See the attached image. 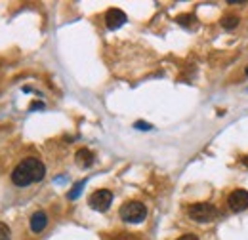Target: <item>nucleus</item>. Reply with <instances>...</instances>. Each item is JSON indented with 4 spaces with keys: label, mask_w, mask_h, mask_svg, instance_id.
Returning <instances> with one entry per match:
<instances>
[{
    "label": "nucleus",
    "mask_w": 248,
    "mask_h": 240,
    "mask_svg": "<svg viewBox=\"0 0 248 240\" xmlns=\"http://www.w3.org/2000/svg\"><path fill=\"white\" fill-rule=\"evenodd\" d=\"M237 23H239V17L237 15H225V17H221V27L223 29H235Z\"/></svg>",
    "instance_id": "9d476101"
},
{
    "label": "nucleus",
    "mask_w": 248,
    "mask_h": 240,
    "mask_svg": "<svg viewBox=\"0 0 248 240\" xmlns=\"http://www.w3.org/2000/svg\"><path fill=\"white\" fill-rule=\"evenodd\" d=\"M44 176H46L44 164H42L38 158H32L31 156V158L21 160V162L14 168V172H12V181H14V185H17V187H27V185H32V183H36V181H42Z\"/></svg>",
    "instance_id": "f257e3e1"
},
{
    "label": "nucleus",
    "mask_w": 248,
    "mask_h": 240,
    "mask_svg": "<svg viewBox=\"0 0 248 240\" xmlns=\"http://www.w3.org/2000/svg\"><path fill=\"white\" fill-rule=\"evenodd\" d=\"M178 240H199V237H195V235H184V237H180Z\"/></svg>",
    "instance_id": "4468645a"
},
{
    "label": "nucleus",
    "mask_w": 248,
    "mask_h": 240,
    "mask_svg": "<svg viewBox=\"0 0 248 240\" xmlns=\"http://www.w3.org/2000/svg\"><path fill=\"white\" fill-rule=\"evenodd\" d=\"M145 215H147V208L141 202H136V200L126 202L121 208V217L126 223H140V221L145 219Z\"/></svg>",
    "instance_id": "7ed1b4c3"
},
{
    "label": "nucleus",
    "mask_w": 248,
    "mask_h": 240,
    "mask_svg": "<svg viewBox=\"0 0 248 240\" xmlns=\"http://www.w3.org/2000/svg\"><path fill=\"white\" fill-rule=\"evenodd\" d=\"M77 162H78V166H82V168H88V166H92L93 160H95V156H93V152L90 149H80L77 150Z\"/></svg>",
    "instance_id": "6e6552de"
},
{
    "label": "nucleus",
    "mask_w": 248,
    "mask_h": 240,
    "mask_svg": "<svg viewBox=\"0 0 248 240\" xmlns=\"http://www.w3.org/2000/svg\"><path fill=\"white\" fill-rule=\"evenodd\" d=\"M84 185H86V181H78V183H75V187L71 189V193L67 195V198H69V200H77V198L80 196V193H82Z\"/></svg>",
    "instance_id": "1a4fd4ad"
},
{
    "label": "nucleus",
    "mask_w": 248,
    "mask_h": 240,
    "mask_svg": "<svg viewBox=\"0 0 248 240\" xmlns=\"http://www.w3.org/2000/svg\"><path fill=\"white\" fill-rule=\"evenodd\" d=\"M48 225V215L44 211H34L31 215V231L32 233H42Z\"/></svg>",
    "instance_id": "0eeeda50"
},
{
    "label": "nucleus",
    "mask_w": 248,
    "mask_h": 240,
    "mask_svg": "<svg viewBox=\"0 0 248 240\" xmlns=\"http://www.w3.org/2000/svg\"><path fill=\"white\" fill-rule=\"evenodd\" d=\"M193 21H195V17H193V15H180V17H178V23H182L184 27H189Z\"/></svg>",
    "instance_id": "f8f14e48"
},
{
    "label": "nucleus",
    "mask_w": 248,
    "mask_h": 240,
    "mask_svg": "<svg viewBox=\"0 0 248 240\" xmlns=\"http://www.w3.org/2000/svg\"><path fill=\"white\" fill-rule=\"evenodd\" d=\"M10 237H12L10 227H8L6 223H2V221H0V240H10Z\"/></svg>",
    "instance_id": "9b49d317"
},
{
    "label": "nucleus",
    "mask_w": 248,
    "mask_h": 240,
    "mask_svg": "<svg viewBox=\"0 0 248 240\" xmlns=\"http://www.w3.org/2000/svg\"><path fill=\"white\" fill-rule=\"evenodd\" d=\"M227 204L233 211H245L248 208V191L245 189H237L229 195Z\"/></svg>",
    "instance_id": "39448f33"
},
{
    "label": "nucleus",
    "mask_w": 248,
    "mask_h": 240,
    "mask_svg": "<svg viewBox=\"0 0 248 240\" xmlns=\"http://www.w3.org/2000/svg\"><path fill=\"white\" fill-rule=\"evenodd\" d=\"M217 213H219L217 208L210 202H199V204H193L189 208V217L199 221V223H208V221L216 219Z\"/></svg>",
    "instance_id": "f03ea898"
},
{
    "label": "nucleus",
    "mask_w": 248,
    "mask_h": 240,
    "mask_svg": "<svg viewBox=\"0 0 248 240\" xmlns=\"http://www.w3.org/2000/svg\"><path fill=\"white\" fill-rule=\"evenodd\" d=\"M105 23H107V29H119V27H123L124 23H126V14H124L123 10H119V8H111L105 14Z\"/></svg>",
    "instance_id": "423d86ee"
},
{
    "label": "nucleus",
    "mask_w": 248,
    "mask_h": 240,
    "mask_svg": "<svg viewBox=\"0 0 248 240\" xmlns=\"http://www.w3.org/2000/svg\"><path fill=\"white\" fill-rule=\"evenodd\" d=\"M111 202H113V193L107 191V189H99V191H95L92 196L88 198L90 208L95 211H105L109 206H111Z\"/></svg>",
    "instance_id": "20e7f679"
},
{
    "label": "nucleus",
    "mask_w": 248,
    "mask_h": 240,
    "mask_svg": "<svg viewBox=\"0 0 248 240\" xmlns=\"http://www.w3.org/2000/svg\"><path fill=\"white\" fill-rule=\"evenodd\" d=\"M243 164H245V166H247V168H248V154H247V156H245V158H243Z\"/></svg>",
    "instance_id": "dca6fc26"
},
{
    "label": "nucleus",
    "mask_w": 248,
    "mask_h": 240,
    "mask_svg": "<svg viewBox=\"0 0 248 240\" xmlns=\"http://www.w3.org/2000/svg\"><path fill=\"white\" fill-rule=\"evenodd\" d=\"M245 73H247V76H248V67H247V71H245Z\"/></svg>",
    "instance_id": "f3484780"
},
{
    "label": "nucleus",
    "mask_w": 248,
    "mask_h": 240,
    "mask_svg": "<svg viewBox=\"0 0 248 240\" xmlns=\"http://www.w3.org/2000/svg\"><path fill=\"white\" fill-rule=\"evenodd\" d=\"M134 128H138V130H151L153 126H151V124H147V122H143V120H138V122L134 124Z\"/></svg>",
    "instance_id": "ddd939ff"
},
{
    "label": "nucleus",
    "mask_w": 248,
    "mask_h": 240,
    "mask_svg": "<svg viewBox=\"0 0 248 240\" xmlns=\"http://www.w3.org/2000/svg\"><path fill=\"white\" fill-rule=\"evenodd\" d=\"M42 107H44L42 103H32V105H31V109H32V111H34V109H42Z\"/></svg>",
    "instance_id": "2eb2a0df"
}]
</instances>
